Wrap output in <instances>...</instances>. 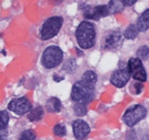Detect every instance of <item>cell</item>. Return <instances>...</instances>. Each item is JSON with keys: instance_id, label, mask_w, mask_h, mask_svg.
<instances>
[{"instance_id": "cell-1", "label": "cell", "mask_w": 149, "mask_h": 140, "mask_svg": "<svg viewBox=\"0 0 149 140\" xmlns=\"http://www.w3.org/2000/svg\"><path fill=\"white\" fill-rule=\"evenodd\" d=\"M76 40L81 49H90L95 43V29L91 22L84 20L79 24L76 30Z\"/></svg>"}, {"instance_id": "cell-2", "label": "cell", "mask_w": 149, "mask_h": 140, "mask_svg": "<svg viewBox=\"0 0 149 140\" xmlns=\"http://www.w3.org/2000/svg\"><path fill=\"white\" fill-rule=\"evenodd\" d=\"M94 98V87L89 86L82 80L74 83L71 91V99L75 103H83L87 105Z\"/></svg>"}, {"instance_id": "cell-3", "label": "cell", "mask_w": 149, "mask_h": 140, "mask_svg": "<svg viewBox=\"0 0 149 140\" xmlns=\"http://www.w3.org/2000/svg\"><path fill=\"white\" fill-rule=\"evenodd\" d=\"M63 52L58 46H49L42 55V64L47 69H53L62 62Z\"/></svg>"}, {"instance_id": "cell-4", "label": "cell", "mask_w": 149, "mask_h": 140, "mask_svg": "<svg viewBox=\"0 0 149 140\" xmlns=\"http://www.w3.org/2000/svg\"><path fill=\"white\" fill-rule=\"evenodd\" d=\"M63 24L62 16H52L46 20L40 32V38L44 41L54 38L60 32Z\"/></svg>"}, {"instance_id": "cell-5", "label": "cell", "mask_w": 149, "mask_h": 140, "mask_svg": "<svg viewBox=\"0 0 149 140\" xmlns=\"http://www.w3.org/2000/svg\"><path fill=\"white\" fill-rule=\"evenodd\" d=\"M147 111L142 105L132 106L125 112L123 120L129 127H133L146 117Z\"/></svg>"}, {"instance_id": "cell-6", "label": "cell", "mask_w": 149, "mask_h": 140, "mask_svg": "<svg viewBox=\"0 0 149 140\" xmlns=\"http://www.w3.org/2000/svg\"><path fill=\"white\" fill-rule=\"evenodd\" d=\"M128 70H129L131 76L135 80H138L140 82H144L147 79V73L144 68L142 61L139 58H131L128 61Z\"/></svg>"}, {"instance_id": "cell-7", "label": "cell", "mask_w": 149, "mask_h": 140, "mask_svg": "<svg viewBox=\"0 0 149 140\" xmlns=\"http://www.w3.org/2000/svg\"><path fill=\"white\" fill-rule=\"evenodd\" d=\"M8 110L15 113L17 115H24L26 113L31 112V104L28 100V98H18L14 99L8 104Z\"/></svg>"}, {"instance_id": "cell-8", "label": "cell", "mask_w": 149, "mask_h": 140, "mask_svg": "<svg viewBox=\"0 0 149 140\" xmlns=\"http://www.w3.org/2000/svg\"><path fill=\"white\" fill-rule=\"evenodd\" d=\"M109 14H111V11L108 5H98L93 6V7H88L83 12V16L85 18L93 20H98L104 16H108Z\"/></svg>"}, {"instance_id": "cell-9", "label": "cell", "mask_w": 149, "mask_h": 140, "mask_svg": "<svg viewBox=\"0 0 149 140\" xmlns=\"http://www.w3.org/2000/svg\"><path fill=\"white\" fill-rule=\"evenodd\" d=\"M130 76H131V74H130L128 68L127 69H118L112 74L110 80L113 85L120 88V87L125 86L126 83L129 81Z\"/></svg>"}, {"instance_id": "cell-10", "label": "cell", "mask_w": 149, "mask_h": 140, "mask_svg": "<svg viewBox=\"0 0 149 140\" xmlns=\"http://www.w3.org/2000/svg\"><path fill=\"white\" fill-rule=\"evenodd\" d=\"M73 133L76 139L82 140L84 139L90 132V128L86 122L82 120H75L72 123Z\"/></svg>"}, {"instance_id": "cell-11", "label": "cell", "mask_w": 149, "mask_h": 140, "mask_svg": "<svg viewBox=\"0 0 149 140\" xmlns=\"http://www.w3.org/2000/svg\"><path fill=\"white\" fill-rule=\"evenodd\" d=\"M121 39H122V34L119 31H115V32L110 33V34L104 38L102 48L107 50L114 49V48L118 47L119 44L121 43Z\"/></svg>"}, {"instance_id": "cell-12", "label": "cell", "mask_w": 149, "mask_h": 140, "mask_svg": "<svg viewBox=\"0 0 149 140\" xmlns=\"http://www.w3.org/2000/svg\"><path fill=\"white\" fill-rule=\"evenodd\" d=\"M136 26H137L139 32H146L147 30H149V9L145 10L139 16Z\"/></svg>"}, {"instance_id": "cell-13", "label": "cell", "mask_w": 149, "mask_h": 140, "mask_svg": "<svg viewBox=\"0 0 149 140\" xmlns=\"http://www.w3.org/2000/svg\"><path fill=\"white\" fill-rule=\"evenodd\" d=\"M46 108L49 113H59L62 108V104L58 98H50L46 103Z\"/></svg>"}, {"instance_id": "cell-14", "label": "cell", "mask_w": 149, "mask_h": 140, "mask_svg": "<svg viewBox=\"0 0 149 140\" xmlns=\"http://www.w3.org/2000/svg\"><path fill=\"white\" fill-rule=\"evenodd\" d=\"M81 80H82L83 82L86 83V84H88L89 86L95 87V84H96V82H97V76H96V74H95L94 71L87 70L83 73Z\"/></svg>"}, {"instance_id": "cell-15", "label": "cell", "mask_w": 149, "mask_h": 140, "mask_svg": "<svg viewBox=\"0 0 149 140\" xmlns=\"http://www.w3.org/2000/svg\"><path fill=\"white\" fill-rule=\"evenodd\" d=\"M44 115V110L42 107H36V108L31 109V112L29 113V120L31 122H36V121H39L43 118Z\"/></svg>"}, {"instance_id": "cell-16", "label": "cell", "mask_w": 149, "mask_h": 140, "mask_svg": "<svg viewBox=\"0 0 149 140\" xmlns=\"http://www.w3.org/2000/svg\"><path fill=\"white\" fill-rule=\"evenodd\" d=\"M138 32H139V30H138L137 26H135V24H130V26L126 29L125 33H124V37L128 40H134L135 38H137Z\"/></svg>"}, {"instance_id": "cell-17", "label": "cell", "mask_w": 149, "mask_h": 140, "mask_svg": "<svg viewBox=\"0 0 149 140\" xmlns=\"http://www.w3.org/2000/svg\"><path fill=\"white\" fill-rule=\"evenodd\" d=\"M109 8H110L111 13H117V12H121L123 9V4L121 3V1H117V0H111L110 3L108 4Z\"/></svg>"}, {"instance_id": "cell-18", "label": "cell", "mask_w": 149, "mask_h": 140, "mask_svg": "<svg viewBox=\"0 0 149 140\" xmlns=\"http://www.w3.org/2000/svg\"><path fill=\"white\" fill-rule=\"evenodd\" d=\"M137 58L140 60H148L149 59V47L148 46H141L139 49L137 50Z\"/></svg>"}, {"instance_id": "cell-19", "label": "cell", "mask_w": 149, "mask_h": 140, "mask_svg": "<svg viewBox=\"0 0 149 140\" xmlns=\"http://www.w3.org/2000/svg\"><path fill=\"white\" fill-rule=\"evenodd\" d=\"M8 122H9V115H8L7 111H1L0 113V130H3V129H6L8 125Z\"/></svg>"}, {"instance_id": "cell-20", "label": "cell", "mask_w": 149, "mask_h": 140, "mask_svg": "<svg viewBox=\"0 0 149 140\" xmlns=\"http://www.w3.org/2000/svg\"><path fill=\"white\" fill-rule=\"evenodd\" d=\"M74 113L76 114V116L82 117L84 115H86L87 113V108L86 105L83 103H76L74 106Z\"/></svg>"}, {"instance_id": "cell-21", "label": "cell", "mask_w": 149, "mask_h": 140, "mask_svg": "<svg viewBox=\"0 0 149 140\" xmlns=\"http://www.w3.org/2000/svg\"><path fill=\"white\" fill-rule=\"evenodd\" d=\"M54 134L59 137L65 136L66 135V127L62 124H57L54 127Z\"/></svg>"}, {"instance_id": "cell-22", "label": "cell", "mask_w": 149, "mask_h": 140, "mask_svg": "<svg viewBox=\"0 0 149 140\" xmlns=\"http://www.w3.org/2000/svg\"><path fill=\"white\" fill-rule=\"evenodd\" d=\"M36 133L33 130H26L22 133L19 137V140H35Z\"/></svg>"}, {"instance_id": "cell-23", "label": "cell", "mask_w": 149, "mask_h": 140, "mask_svg": "<svg viewBox=\"0 0 149 140\" xmlns=\"http://www.w3.org/2000/svg\"><path fill=\"white\" fill-rule=\"evenodd\" d=\"M75 68H76V63H75V60L71 59L64 65L63 70H66V71H68V72H71V71H73Z\"/></svg>"}, {"instance_id": "cell-24", "label": "cell", "mask_w": 149, "mask_h": 140, "mask_svg": "<svg viewBox=\"0 0 149 140\" xmlns=\"http://www.w3.org/2000/svg\"><path fill=\"white\" fill-rule=\"evenodd\" d=\"M134 87H135L136 93H140L142 91H143V83H141V82H136L135 84H134Z\"/></svg>"}, {"instance_id": "cell-25", "label": "cell", "mask_w": 149, "mask_h": 140, "mask_svg": "<svg viewBox=\"0 0 149 140\" xmlns=\"http://www.w3.org/2000/svg\"><path fill=\"white\" fill-rule=\"evenodd\" d=\"M120 1L124 6H132L136 3L137 0H120Z\"/></svg>"}, {"instance_id": "cell-26", "label": "cell", "mask_w": 149, "mask_h": 140, "mask_svg": "<svg viewBox=\"0 0 149 140\" xmlns=\"http://www.w3.org/2000/svg\"><path fill=\"white\" fill-rule=\"evenodd\" d=\"M0 137H1V140H6L8 137V132L6 131V129H3V130H1V132H0Z\"/></svg>"}, {"instance_id": "cell-27", "label": "cell", "mask_w": 149, "mask_h": 140, "mask_svg": "<svg viewBox=\"0 0 149 140\" xmlns=\"http://www.w3.org/2000/svg\"><path fill=\"white\" fill-rule=\"evenodd\" d=\"M53 78H54V80H55V81H57V82H59V81H61V80H63V79H64V77H59L57 74H55V75H54Z\"/></svg>"}, {"instance_id": "cell-28", "label": "cell", "mask_w": 149, "mask_h": 140, "mask_svg": "<svg viewBox=\"0 0 149 140\" xmlns=\"http://www.w3.org/2000/svg\"><path fill=\"white\" fill-rule=\"evenodd\" d=\"M142 140H149V136H146V137H144Z\"/></svg>"}]
</instances>
